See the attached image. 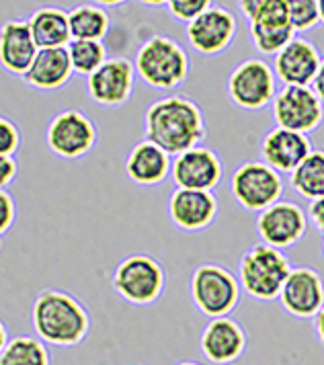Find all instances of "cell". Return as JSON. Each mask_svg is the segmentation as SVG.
I'll use <instances>...</instances> for the list:
<instances>
[{"label":"cell","instance_id":"6da1fadb","mask_svg":"<svg viewBox=\"0 0 324 365\" xmlns=\"http://www.w3.org/2000/svg\"><path fill=\"white\" fill-rule=\"evenodd\" d=\"M146 142L171 154H183L197 148L206 138L201 109L185 97H166L148 107L144 117Z\"/></svg>","mask_w":324,"mask_h":365},{"label":"cell","instance_id":"7a4b0ae2","mask_svg":"<svg viewBox=\"0 0 324 365\" xmlns=\"http://www.w3.org/2000/svg\"><path fill=\"white\" fill-rule=\"evenodd\" d=\"M33 329L39 341L70 347L86 336L91 318L79 299L62 289H44L33 299Z\"/></svg>","mask_w":324,"mask_h":365},{"label":"cell","instance_id":"3957f363","mask_svg":"<svg viewBox=\"0 0 324 365\" xmlns=\"http://www.w3.org/2000/svg\"><path fill=\"white\" fill-rule=\"evenodd\" d=\"M140 78L154 88H175L189 74V58L171 37L154 35L142 43L133 62Z\"/></svg>","mask_w":324,"mask_h":365},{"label":"cell","instance_id":"277c9868","mask_svg":"<svg viewBox=\"0 0 324 365\" xmlns=\"http://www.w3.org/2000/svg\"><path fill=\"white\" fill-rule=\"evenodd\" d=\"M164 282V269L148 255H130L115 267V292L136 306H148L161 298Z\"/></svg>","mask_w":324,"mask_h":365},{"label":"cell","instance_id":"5b68a950","mask_svg":"<svg viewBox=\"0 0 324 365\" xmlns=\"http://www.w3.org/2000/svg\"><path fill=\"white\" fill-rule=\"evenodd\" d=\"M290 275V263L273 247L260 245L250 249L241 263V283L255 298L273 299L279 296Z\"/></svg>","mask_w":324,"mask_h":365},{"label":"cell","instance_id":"8992f818","mask_svg":"<svg viewBox=\"0 0 324 365\" xmlns=\"http://www.w3.org/2000/svg\"><path fill=\"white\" fill-rule=\"evenodd\" d=\"M46 144L49 152L60 158H82L97 144V128L84 113L68 109L49 121Z\"/></svg>","mask_w":324,"mask_h":365},{"label":"cell","instance_id":"52a82bcc","mask_svg":"<svg viewBox=\"0 0 324 365\" xmlns=\"http://www.w3.org/2000/svg\"><path fill=\"white\" fill-rule=\"evenodd\" d=\"M195 306L211 318H224L238 302V283L224 267L201 265L191 277Z\"/></svg>","mask_w":324,"mask_h":365},{"label":"cell","instance_id":"ba28073f","mask_svg":"<svg viewBox=\"0 0 324 365\" xmlns=\"http://www.w3.org/2000/svg\"><path fill=\"white\" fill-rule=\"evenodd\" d=\"M232 193L244 210L265 212L281 195V179L271 166L246 163L232 177Z\"/></svg>","mask_w":324,"mask_h":365},{"label":"cell","instance_id":"9c48e42d","mask_svg":"<svg viewBox=\"0 0 324 365\" xmlns=\"http://www.w3.org/2000/svg\"><path fill=\"white\" fill-rule=\"evenodd\" d=\"M273 117L281 130L312 132L323 119V103L308 86H285L273 101Z\"/></svg>","mask_w":324,"mask_h":365},{"label":"cell","instance_id":"30bf717a","mask_svg":"<svg viewBox=\"0 0 324 365\" xmlns=\"http://www.w3.org/2000/svg\"><path fill=\"white\" fill-rule=\"evenodd\" d=\"M136 68L126 58H111L86 76V91L91 99L103 107H119L128 103L133 91Z\"/></svg>","mask_w":324,"mask_h":365},{"label":"cell","instance_id":"8fae6325","mask_svg":"<svg viewBox=\"0 0 324 365\" xmlns=\"http://www.w3.org/2000/svg\"><path fill=\"white\" fill-rule=\"evenodd\" d=\"M273 72L260 60H246L228 78V93L243 109H260L273 99Z\"/></svg>","mask_w":324,"mask_h":365},{"label":"cell","instance_id":"7c38bea8","mask_svg":"<svg viewBox=\"0 0 324 365\" xmlns=\"http://www.w3.org/2000/svg\"><path fill=\"white\" fill-rule=\"evenodd\" d=\"M171 175L177 189L210 191L222 179V165L208 148H191L178 154L171 165Z\"/></svg>","mask_w":324,"mask_h":365},{"label":"cell","instance_id":"4fadbf2b","mask_svg":"<svg viewBox=\"0 0 324 365\" xmlns=\"http://www.w3.org/2000/svg\"><path fill=\"white\" fill-rule=\"evenodd\" d=\"M236 34V19L222 6H210L187 25V39L199 53H220Z\"/></svg>","mask_w":324,"mask_h":365},{"label":"cell","instance_id":"5bb4252c","mask_svg":"<svg viewBox=\"0 0 324 365\" xmlns=\"http://www.w3.org/2000/svg\"><path fill=\"white\" fill-rule=\"evenodd\" d=\"M306 232L304 212L288 201L273 203L259 217V234L267 247H290Z\"/></svg>","mask_w":324,"mask_h":365},{"label":"cell","instance_id":"9a60e30c","mask_svg":"<svg viewBox=\"0 0 324 365\" xmlns=\"http://www.w3.org/2000/svg\"><path fill=\"white\" fill-rule=\"evenodd\" d=\"M37 51L39 50L33 41L31 29L25 19L6 21L0 27V66L6 72L23 78Z\"/></svg>","mask_w":324,"mask_h":365},{"label":"cell","instance_id":"2e32d148","mask_svg":"<svg viewBox=\"0 0 324 365\" xmlns=\"http://www.w3.org/2000/svg\"><path fill=\"white\" fill-rule=\"evenodd\" d=\"M283 306L295 316L316 314L324 304V289L320 277L310 269H293L281 287Z\"/></svg>","mask_w":324,"mask_h":365},{"label":"cell","instance_id":"e0dca14e","mask_svg":"<svg viewBox=\"0 0 324 365\" xmlns=\"http://www.w3.org/2000/svg\"><path fill=\"white\" fill-rule=\"evenodd\" d=\"M320 68L316 48L304 39H292L277 53L275 72L288 86H308Z\"/></svg>","mask_w":324,"mask_h":365},{"label":"cell","instance_id":"ac0fdd59","mask_svg":"<svg viewBox=\"0 0 324 365\" xmlns=\"http://www.w3.org/2000/svg\"><path fill=\"white\" fill-rule=\"evenodd\" d=\"M218 203L210 191L177 189L168 200V216L183 230H201L216 217Z\"/></svg>","mask_w":324,"mask_h":365},{"label":"cell","instance_id":"d6986e66","mask_svg":"<svg viewBox=\"0 0 324 365\" xmlns=\"http://www.w3.org/2000/svg\"><path fill=\"white\" fill-rule=\"evenodd\" d=\"M260 152L267 160V166L273 170L293 173L310 154V142L304 133L288 132L277 128L265 135Z\"/></svg>","mask_w":324,"mask_h":365},{"label":"cell","instance_id":"ffe728a7","mask_svg":"<svg viewBox=\"0 0 324 365\" xmlns=\"http://www.w3.org/2000/svg\"><path fill=\"white\" fill-rule=\"evenodd\" d=\"M72 74L74 70L66 48H56L37 51L33 64L23 74V81L37 91H56L62 88L72 78Z\"/></svg>","mask_w":324,"mask_h":365},{"label":"cell","instance_id":"44dd1931","mask_svg":"<svg viewBox=\"0 0 324 365\" xmlns=\"http://www.w3.org/2000/svg\"><path fill=\"white\" fill-rule=\"evenodd\" d=\"M244 334L230 318H213L201 334V349L216 364H228L241 355Z\"/></svg>","mask_w":324,"mask_h":365},{"label":"cell","instance_id":"7402d4cb","mask_svg":"<svg viewBox=\"0 0 324 365\" xmlns=\"http://www.w3.org/2000/svg\"><path fill=\"white\" fill-rule=\"evenodd\" d=\"M171 170L168 154L152 142H140L131 148L126 160V173L138 185H156L166 179Z\"/></svg>","mask_w":324,"mask_h":365},{"label":"cell","instance_id":"603a6c76","mask_svg":"<svg viewBox=\"0 0 324 365\" xmlns=\"http://www.w3.org/2000/svg\"><path fill=\"white\" fill-rule=\"evenodd\" d=\"M27 25L31 29L37 50L66 48L72 41L68 27V13L58 6H41L33 11L31 17L27 19Z\"/></svg>","mask_w":324,"mask_h":365},{"label":"cell","instance_id":"cb8c5ba5","mask_svg":"<svg viewBox=\"0 0 324 365\" xmlns=\"http://www.w3.org/2000/svg\"><path fill=\"white\" fill-rule=\"evenodd\" d=\"M109 15L95 2H82L68 11V27L72 39L82 41H103L109 31Z\"/></svg>","mask_w":324,"mask_h":365},{"label":"cell","instance_id":"d4e9b609","mask_svg":"<svg viewBox=\"0 0 324 365\" xmlns=\"http://www.w3.org/2000/svg\"><path fill=\"white\" fill-rule=\"evenodd\" d=\"M292 187L308 200L324 197V152H310L292 173Z\"/></svg>","mask_w":324,"mask_h":365},{"label":"cell","instance_id":"484cf974","mask_svg":"<svg viewBox=\"0 0 324 365\" xmlns=\"http://www.w3.org/2000/svg\"><path fill=\"white\" fill-rule=\"evenodd\" d=\"M0 365H49L48 347L33 336H15L2 349Z\"/></svg>","mask_w":324,"mask_h":365},{"label":"cell","instance_id":"4316f807","mask_svg":"<svg viewBox=\"0 0 324 365\" xmlns=\"http://www.w3.org/2000/svg\"><path fill=\"white\" fill-rule=\"evenodd\" d=\"M241 9L253 27H285L290 25L288 0H244Z\"/></svg>","mask_w":324,"mask_h":365},{"label":"cell","instance_id":"83f0119b","mask_svg":"<svg viewBox=\"0 0 324 365\" xmlns=\"http://www.w3.org/2000/svg\"><path fill=\"white\" fill-rule=\"evenodd\" d=\"M68 58L72 70L82 76H91L98 66L107 62V50L101 41H82V39H72L68 46Z\"/></svg>","mask_w":324,"mask_h":365},{"label":"cell","instance_id":"f1b7e54d","mask_svg":"<svg viewBox=\"0 0 324 365\" xmlns=\"http://www.w3.org/2000/svg\"><path fill=\"white\" fill-rule=\"evenodd\" d=\"M250 35L259 51L279 53L292 41L293 29L292 25H285V27H253L250 25Z\"/></svg>","mask_w":324,"mask_h":365},{"label":"cell","instance_id":"f546056e","mask_svg":"<svg viewBox=\"0 0 324 365\" xmlns=\"http://www.w3.org/2000/svg\"><path fill=\"white\" fill-rule=\"evenodd\" d=\"M290 25L293 31H306L320 21V11L316 0H288Z\"/></svg>","mask_w":324,"mask_h":365},{"label":"cell","instance_id":"4dcf8cb0","mask_svg":"<svg viewBox=\"0 0 324 365\" xmlns=\"http://www.w3.org/2000/svg\"><path fill=\"white\" fill-rule=\"evenodd\" d=\"M166 6L173 17L191 23L210 9L211 2L210 0H171V2H166Z\"/></svg>","mask_w":324,"mask_h":365},{"label":"cell","instance_id":"1f68e13d","mask_svg":"<svg viewBox=\"0 0 324 365\" xmlns=\"http://www.w3.org/2000/svg\"><path fill=\"white\" fill-rule=\"evenodd\" d=\"M21 148V132L15 121L0 115V156H15Z\"/></svg>","mask_w":324,"mask_h":365},{"label":"cell","instance_id":"d6a6232c","mask_svg":"<svg viewBox=\"0 0 324 365\" xmlns=\"http://www.w3.org/2000/svg\"><path fill=\"white\" fill-rule=\"evenodd\" d=\"M16 220V203L9 191H0V236L6 234Z\"/></svg>","mask_w":324,"mask_h":365},{"label":"cell","instance_id":"836d02e7","mask_svg":"<svg viewBox=\"0 0 324 365\" xmlns=\"http://www.w3.org/2000/svg\"><path fill=\"white\" fill-rule=\"evenodd\" d=\"M16 177V163L11 156H0V191H4Z\"/></svg>","mask_w":324,"mask_h":365},{"label":"cell","instance_id":"e575fe53","mask_svg":"<svg viewBox=\"0 0 324 365\" xmlns=\"http://www.w3.org/2000/svg\"><path fill=\"white\" fill-rule=\"evenodd\" d=\"M310 216L316 222L318 230H323L324 232V197L312 201V205H310Z\"/></svg>","mask_w":324,"mask_h":365},{"label":"cell","instance_id":"d590c367","mask_svg":"<svg viewBox=\"0 0 324 365\" xmlns=\"http://www.w3.org/2000/svg\"><path fill=\"white\" fill-rule=\"evenodd\" d=\"M312 84H314V95L320 99V103H324V60L320 62V68H318Z\"/></svg>","mask_w":324,"mask_h":365},{"label":"cell","instance_id":"8d00e7d4","mask_svg":"<svg viewBox=\"0 0 324 365\" xmlns=\"http://www.w3.org/2000/svg\"><path fill=\"white\" fill-rule=\"evenodd\" d=\"M316 331H318V336L323 339L324 343V306L318 310V314H316Z\"/></svg>","mask_w":324,"mask_h":365},{"label":"cell","instance_id":"74e56055","mask_svg":"<svg viewBox=\"0 0 324 365\" xmlns=\"http://www.w3.org/2000/svg\"><path fill=\"white\" fill-rule=\"evenodd\" d=\"M6 343H9V334H6V329H4V324L0 322V353H2V349L6 347Z\"/></svg>","mask_w":324,"mask_h":365},{"label":"cell","instance_id":"f35d334b","mask_svg":"<svg viewBox=\"0 0 324 365\" xmlns=\"http://www.w3.org/2000/svg\"><path fill=\"white\" fill-rule=\"evenodd\" d=\"M318 11H320V19H323V23H324V0L318 2Z\"/></svg>","mask_w":324,"mask_h":365},{"label":"cell","instance_id":"ab89813d","mask_svg":"<svg viewBox=\"0 0 324 365\" xmlns=\"http://www.w3.org/2000/svg\"><path fill=\"white\" fill-rule=\"evenodd\" d=\"M181 365H197V364H181Z\"/></svg>","mask_w":324,"mask_h":365}]
</instances>
